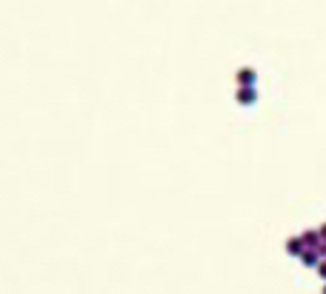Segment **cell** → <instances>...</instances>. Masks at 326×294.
I'll return each instance as SVG.
<instances>
[{"mask_svg": "<svg viewBox=\"0 0 326 294\" xmlns=\"http://www.w3.org/2000/svg\"><path fill=\"white\" fill-rule=\"evenodd\" d=\"M238 77H241V83H244V86H252V83H255V72H252V69H244Z\"/></svg>", "mask_w": 326, "mask_h": 294, "instance_id": "6da1fadb", "label": "cell"}, {"mask_svg": "<svg viewBox=\"0 0 326 294\" xmlns=\"http://www.w3.org/2000/svg\"><path fill=\"white\" fill-rule=\"evenodd\" d=\"M289 251H292V254H301V251H303V243H301V240H292V243H289Z\"/></svg>", "mask_w": 326, "mask_h": 294, "instance_id": "7a4b0ae2", "label": "cell"}]
</instances>
